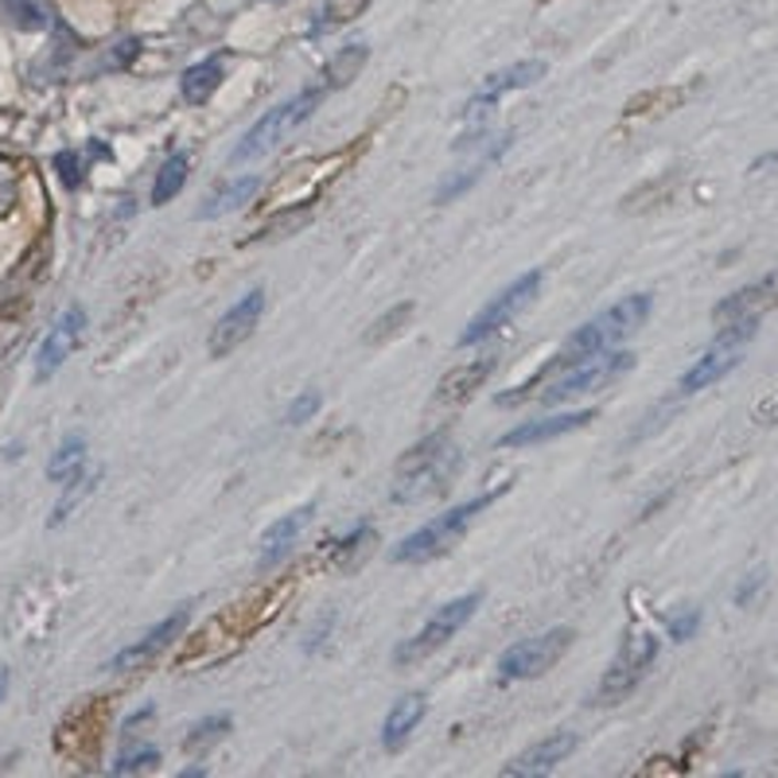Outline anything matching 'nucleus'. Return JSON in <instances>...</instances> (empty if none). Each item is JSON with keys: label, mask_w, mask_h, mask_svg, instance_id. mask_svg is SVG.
Segmentation results:
<instances>
[{"label": "nucleus", "mask_w": 778, "mask_h": 778, "mask_svg": "<svg viewBox=\"0 0 778 778\" xmlns=\"http://www.w3.org/2000/svg\"><path fill=\"white\" fill-rule=\"evenodd\" d=\"M428 716V696L420 693H409L402 696L390 713H385L382 721V747L385 752H402L405 744H409V736L420 728V721Z\"/></svg>", "instance_id": "nucleus-21"}, {"label": "nucleus", "mask_w": 778, "mask_h": 778, "mask_svg": "<svg viewBox=\"0 0 778 778\" xmlns=\"http://www.w3.org/2000/svg\"><path fill=\"white\" fill-rule=\"evenodd\" d=\"M545 58H522V63H514V66H502V71H494L491 78H483L479 83V90L467 98V106H463V121H471L476 129H471V137H463L459 140V152L463 148H471L479 137H483V129H479V117H487L494 109V102L499 98H507V94H514V90H525V86H533V83H541L545 78Z\"/></svg>", "instance_id": "nucleus-11"}, {"label": "nucleus", "mask_w": 778, "mask_h": 778, "mask_svg": "<svg viewBox=\"0 0 778 778\" xmlns=\"http://www.w3.org/2000/svg\"><path fill=\"white\" fill-rule=\"evenodd\" d=\"M494 366H499V354H479V359L451 366L448 374L440 377V385H436V402H440V405L467 402V397L476 394V390H483V382L494 374Z\"/></svg>", "instance_id": "nucleus-20"}, {"label": "nucleus", "mask_w": 778, "mask_h": 778, "mask_svg": "<svg viewBox=\"0 0 778 778\" xmlns=\"http://www.w3.org/2000/svg\"><path fill=\"white\" fill-rule=\"evenodd\" d=\"M510 140H514V132H499V137H491V140H483V145H479L476 140V152L467 156L463 164L456 168V172L448 175V180L440 183V188H436V195H433V203H456L459 195H467V191L476 188L479 180H483L487 175V168H494L502 160V152H507L510 148ZM467 152V148H463Z\"/></svg>", "instance_id": "nucleus-14"}, {"label": "nucleus", "mask_w": 778, "mask_h": 778, "mask_svg": "<svg viewBox=\"0 0 778 778\" xmlns=\"http://www.w3.org/2000/svg\"><path fill=\"white\" fill-rule=\"evenodd\" d=\"M759 584H763V576H759V573H752V580H747V584H744V588H739L736 604H747V599H752V596H755V588H759Z\"/></svg>", "instance_id": "nucleus-37"}, {"label": "nucleus", "mask_w": 778, "mask_h": 778, "mask_svg": "<svg viewBox=\"0 0 778 778\" xmlns=\"http://www.w3.org/2000/svg\"><path fill=\"white\" fill-rule=\"evenodd\" d=\"M323 86H311V90H300L296 98L280 102V106L265 109V117H257L254 125L246 129V137L234 145V152H230V164H246V160H262V156H269L273 148H280L288 137H292L296 129H300L303 121H308L316 109H320L323 102Z\"/></svg>", "instance_id": "nucleus-4"}, {"label": "nucleus", "mask_w": 778, "mask_h": 778, "mask_svg": "<svg viewBox=\"0 0 778 778\" xmlns=\"http://www.w3.org/2000/svg\"><path fill=\"white\" fill-rule=\"evenodd\" d=\"M459 471V448L448 440V433H433L420 444H413L394 471V502H420L440 494Z\"/></svg>", "instance_id": "nucleus-3"}, {"label": "nucleus", "mask_w": 778, "mask_h": 778, "mask_svg": "<svg viewBox=\"0 0 778 778\" xmlns=\"http://www.w3.org/2000/svg\"><path fill=\"white\" fill-rule=\"evenodd\" d=\"M183 183H188V156H183V152H172V156L164 160V164H160V172H156L152 206L172 203V199L183 191Z\"/></svg>", "instance_id": "nucleus-26"}, {"label": "nucleus", "mask_w": 778, "mask_h": 778, "mask_svg": "<svg viewBox=\"0 0 778 778\" xmlns=\"http://www.w3.org/2000/svg\"><path fill=\"white\" fill-rule=\"evenodd\" d=\"M701 627V607H685L678 615H665V631H670L673 642H689Z\"/></svg>", "instance_id": "nucleus-33"}, {"label": "nucleus", "mask_w": 778, "mask_h": 778, "mask_svg": "<svg viewBox=\"0 0 778 778\" xmlns=\"http://www.w3.org/2000/svg\"><path fill=\"white\" fill-rule=\"evenodd\" d=\"M576 732H553V736H545L541 744H533V747H525L522 755H518L514 763H507L502 767V775H510V778H530V775H545V770H553L557 763H565L568 755L576 752Z\"/></svg>", "instance_id": "nucleus-19"}, {"label": "nucleus", "mask_w": 778, "mask_h": 778, "mask_svg": "<svg viewBox=\"0 0 778 778\" xmlns=\"http://www.w3.org/2000/svg\"><path fill=\"white\" fill-rule=\"evenodd\" d=\"M156 763H160L156 747H125L109 770H114V775H137V770H148V767H156Z\"/></svg>", "instance_id": "nucleus-32"}, {"label": "nucleus", "mask_w": 778, "mask_h": 778, "mask_svg": "<svg viewBox=\"0 0 778 778\" xmlns=\"http://www.w3.org/2000/svg\"><path fill=\"white\" fill-rule=\"evenodd\" d=\"M230 713H214V716H206V721H199L195 728L183 736V752L188 755H199V752H206V747H214L219 739H226V732H230Z\"/></svg>", "instance_id": "nucleus-28"}, {"label": "nucleus", "mask_w": 778, "mask_h": 778, "mask_svg": "<svg viewBox=\"0 0 778 778\" xmlns=\"http://www.w3.org/2000/svg\"><path fill=\"white\" fill-rule=\"evenodd\" d=\"M755 328H759V320L724 323L721 335L713 339V347L681 374V382H678L681 394H701V390H708L713 382H721L728 370H736L739 359H744V347L755 339Z\"/></svg>", "instance_id": "nucleus-7"}, {"label": "nucleus", "mask_w": 778, "mask_h": 778, "mask_svg": "<svg viewBox=\"0 0 778 778\" xmlns=\"http://www.w3.org/2000/svg\"><path fill=\"white\" fill-rule=\"evenodd\" d=\"M654 658H658V639L650 631L631 627V631L622 635L604 681H599V705H619V701H627V696L639 689V681L647 678Z\"/></svg>", "instance_id": "nucleus-6"}, {"label": "nucleus", "mask_w": 778, "mask_h": 778, "mask_svg": "<svg viewBox=\"0 0 778 778\" xmlns=\"http://www.w3.org/2000/svg\"><path fill=\"white\" fill-rule=\"evenodd\" d=\"M257 188H262V175H238V180L222 183V188H214L211 199L199 206L195 219L211 222V219H222V214H230V211H238L242 203H249V199L257 195Z\"/></svg>", "instance_id": "nucleus-23"}, {"label": "nucleus", "mask_w": 778, "mask_h": 778, "mask_svg": "<svg viewBox=\"0 0 778 778\" xmlns=\"http://www.w3.org/2000/svg\"><path fill=\"white\" fill-rule=\"evenodd\" d=\"M86 463V436L71 433L47 459V479L51 483H78V471Z\"/></svg>", "instance_id": "nucleus-25"}, {"label": "nucleus", "mask_w": 778, "mask_h": 778, "mask_svg": "<svg viewBox=\"0 0 778 778\" xmlns=\"http://www.w3.org/2000/svg\"><path fill=\"white\" fill-rule=\"evenodd\" d=\"M311 514H316V507H311V502H303V507L280 514L277 522H273L269 530L262 533V557H257V568H262V573H273V568H280L288 557H292L300 533L311 525Z\"/></svg>", "instance_id": "nucleus-16"}, {"label": "nucleus", "mask_w": 778, "mask_h": 778, "mask_svg": "<svg viewBox=\"0 0 778 778\" xmlns=\"http://www.w3.org/2000/svg\"><path fill=\"white\" fill-rule=\"evenodd\" d=\"M507 487H510V479H494V487H487L483 494L459 502V507H451L448 514L425 522L420 530H413L409 537L397 541L394 553H390V561H394V565H428V561L451 553L459 541H463V533L476 525V518L483 514V510H491L494 502L507 494Z\"/></svg>", "instance_id": "nucleus-2"}, {"label": "nucleus", "mask_w": 778, "mask_h": 778, "mask_svg": "<svg viewBox=\"0 0 778 778\" xmlns=\"http://www.w3.org/2000/svg\"><path fill=\"white\" fill-rule=\"evenodd\" d=\"M596 420V409H580V413H561V417H541V420H522L518 428L499 436V448H533V444L545 440H561V436L576 433V428L592 425Z\"/></svg>", "instance_id": "nucleus-18"}, {"label": "nucleus", "mask_w": 778, "mask_h": 778, "mask_svg": "<svg viewBox=\"0 0 778 778\" xmlns=\"http://www.w3.org/2000/svg\"><path fill=\"white\" fill-rule=\"evenodd\" d=\"M479 604H483V592H467V596H456V599H448L444 607H436V611L428 615L425 627H420L413 639H405L402 647H397L394 662L409 665V662H420V658L436 654L444 642L456 639L467 622H471V615L479 611Z\"/></svg>", "instance_id": "nucleus-9"}, {"label": "nucleus", "mask_w": 778, "mask_h": 778, "mask_svg": "<svg viewBox=\"0 0 778 778\" xmlns=\"http://www.w3.org/2000/svg\"><path fill=\"white\" fill-rule=\"evenodd\" d=\"M370 47L366 43H351V47H339L335 55L323 66V90H343L351 78H359V71L366 66Z\"/></svg>", "instance_id": "nucleus-24"}, {"label": "nucleus", "mask_w": 778, "mask_h": 778, "mask_svg": "<svg viewBox=\"0 0 778 778\" xmlns=\"http://www.w3.org/2000/svg\"><path fill=\"white\" fill-rule=\"evenodd\" d=\"M320 405H323V397L316 394V390H308V394H300L292 405H288L285 420H288V425H303L308 417H316V413H320Z\"/></svg>", "instance_id": "nucleus-35"}, {"label": "nucleus", "mask_w": 778, "mask_h": 778, "mask_svg": "<svg viewBox=\"0 0 778 778\" xmlns=\"http://www.w3.org/2000/svg\"><path fill=\"white\" fill-rule=\"evenodd\" d=\"M576 635L568 627H553V631L530 635V639L514 642L499 654V681H530L550 673L561 658L568 654Z\"/></svg>", "instance_id": "nucleus-10"}, {"label": "nucleus", "mask_w": 778, "mask_h": 778, "mask_svg": "<svg viewBox=\"0 0 778 778\" xmlns=\"http://www.w3.org/2000/svg\"><path fill=\"white\" fill-rule=\"evenodd\" d=\"M635 362L639 359H635L631 351H619V347L588 354V359L573 362V366H565L561 374H553L550 385L537 390L533 397H541L545 405H561V402H573V397H580V394H596V390H607L611 382H619L622 374H631Z\"/></svg>", "instance_id": "nucleus-5"}, {"label": "nucleus", "mask_w": 778, "mask_h": 778, "mask_svg": "<svg viewBox=\"0 0 778 778\" xmlns=\"http://www.w3.org/2000/svg\"><path fill=\"white\" fill-rule=\"evenodd\" d=\"M188 607H180L175 615H168V619H160L152 627V631L145 635L140 642H132V647H125L121 654L114 658V662L106 665V670H117V673H125V670H140V665H148L156 654H164L168 647H172L175 639L183 635V627H188Z\"/></svg>", "instance_id": "nucleus-17"}, {"label": "nucleus", "mask_w": 778, "mask_h": 778, "mask_svg": "<svg viewBox=\"0 0 778 778\" xmlns=\"http://www.w3.org/2000/svg\"><path fill=\"white\" fill-rule=\"evenodd\" d=\"M537 292H541V269L522 273L514 285H507L499 296H491V300L471 316V323L459 331V347H476V343H483V339H491L494 331H502L507 323H514L518 316L537 300Z\"/></svg>", "instance_id": "nucleus-8"}, {"label": "nucleus", "mask_w": 778, "mask_h": 778, "mask_svg": "<svg viewBox=\"0 0 778 778\" xmlns=\"http://www.w3.org/2000/svg\"><path fill=\"white\" fill-rule=\"evenodd\" d=\"M265 316V288H249L246 296H242L234 308L222 316L219 323L211 328V339H206V351H211V359H226V354H234L242 343H246L249 335H254V328L262 323Z\"/></svg>", "instance_id": "nucleus-12"}, {"label": "nucleus", "mask_w": 778, "mask_h": 778, "mask_svg": "<svg viewBox=\"0 0 778 778\" xmlns=\"http://www.w3.org/2000/svg\"><path fill=\"white\" fill-rule=\"evenodd\" d=\"M222 78H226V58L222 55H211L203 58V63L188 66L180 78V94L188 106H203V102L214 98V90L222 86Z\"/></svg>", "instance_id": "nucleus-22"}, {"label": "nucleus", "mask_w": 778, "mask_h": 778, "mask_svg": "<svg viewBox=\"0 0 778 778\" xmlns=\"http://www.w3.org/2000/svg\"><path fill=\"white\" fill-rule=\"evenodd\" d=\"M55 168H63V183H66V188H74V183L83 180V160L74 164V152H58L55 156Z\"/></svg>", "instance_id": "nucleus-36"}, {"label": "nucleus", "mask_w": 778, "mask_h": 778, "mask_svg": "<svg viewBox=\"0 0 778 778\" xmlns=\"http://www.w3.org/2000/svg\"><path fill=\"white\" fill-rule=\"evenodd\" d=\"M308 219H311V203H303V211H288V214H280V219L265 222V226L257 230V234H249L246 242H262V238H280V234H292V230H300Z\"/></svg>", "instance_id": "nucleus-30"}, {"label": "nucleus", "mask_w": 778, "mask_h": 778, "mask_svg": "<svg viewBox=\"0 0 778 778\" xmlns=\"http://www.w3.org/2000/svg\"><path fill=\"white\" fill-rule=\"evenodd\" d=\"M83 331H86V311L74 303V308H66L63 316L51 323L40 351H35V382H47L51 374H58V366H63V362L78 351V343H83Z\"/></svg>", "instance_id": "nucleus-13"}, {"label": "nucleus", "mask_w": 778, "mask_h": 778, "mask_svg": "<svg viewBox=\"0 0 778 778\" xmlns=\"http://www.w3.org/2000/svg\"><path fill=\"white\" fill-rule=\"evenodd\" d=\"M370 4H374V0H323L320 12H316V32H335V28L351 24Z\"/></svg>", "instance_id": "nucleus-27"}, {"label": "nucleus", "mask_w": 778, "mask_h": 778, "mask_svg": "<svg viewBox=\"0 0 778 778\" xmlns=\"http://www.w3.org/2000/svg\"><path fill=\"white\" fill-rule=\"evenodd\" d=\"M0 12L17 28H24V32H43L51 24L47 9H43L40 0H0Z\"/></svg>", "instance_id": "nucleus-29"}, {"label": "nucleus", "mask_w": 778, "mask_h": 778, "mask_svg": "<svg viewBox=\"0 0 778 778\" xmlns=\"http://www.w3.org/2000/svg\"><path fill=\"white\" fill-rule=\"evenodd\" d=\"M770 308H778V269H770L767 277L752 280V285L724 296L713 308V323L724 328V323H736V320H759L763 311H770Z\"/></svg>", "instance_id": "nucleus-15"}, {"label": "nucleus", "mask_w": 778, "mask_h": 778, "mask_svg": "<svg viewBox=\"0 0 778 778\" xmlns=\"http://www.w3.org/2000/svg\"><path fill=\"white\" fill-rule=\"evenodd\" d=\"M370 537H374V530H370V525L362 522L359 530H351L343 541H335V545H331V550H328V561L343 557V561H339V565H351V561H354V553L362 550V541H370Z\"/></svg>", "instance_id": "nucleus-34"}, {"label": "nucleus", "mask_w": 778, "mask_h": 778, "mask_svg": "<svg viewBox=\"0 0 778 778\" xmlns=\"http://www.w3.org/2000/svg\"><path fill=\"white\" fill-rule=\"evenodd\" d=\"M409 316H413V300H402L394 311H385L382 320H377L374 328L366 331V343H370V347H377L385 335H397V331H402V323L409 320Z\"/></svg>", "instance_id": "nucleus-31"}, {"label": "nucleus", "mask_w": 778, "mask_h": 778, "mask_svg": "<svg viewBox=\"0 0 778 778\" xmlns=\"http://www.w3.org/2000/svg\"><path fill=\"white\" fill-rule=\"evenodd\" d=\"M650 308H654V296L650 292H635V296H622L619 303H611L607 311H599L596 320H588L584 328H576L573 335L561 343V351L553 354L545 366L537 370V374L530 377L525 385H518L514 394H499V402L494 405H522L533 397V390H537L541 382H550L553 374H561L565 366H573V362L588 359V354H599V351H611V347H619L622 339H631L635 331L642 328V323L650 320Z\"/></svg>", "instance_id": "nucleus-1"}, {"label": "nucleus", "mask_w": 778, "mask_h": 778, "mask_svg": "<svg viewBox=\"0 0 778 778\" xmlns=\"http://www.w3.org/2000/svg\"><path fill=\"white\" fill-rule=\"evenodd\" d=\"M4 693H9V673L0 670V701H4Z\"/></svg>", "instance_id": "nucleus-38"}]
</instances>
